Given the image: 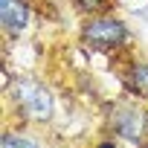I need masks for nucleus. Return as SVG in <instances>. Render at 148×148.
Instances as JSON below:
<instances>
[{
	"label": "nucleus",
	"instance_id": "nucleus-1",
	"mask_svg": "<svg viewBox=\"0 0 148 148\" xmlns=\"http://www.w3.org/2000/svg\"><path fill=\"white\" fill-rule=\"evenodd\" d=\"M3 96H6V105L12 108L18 125H26V128H44L55 119V93L52 87L35 76V73H23V76H15L9 82V87H3Z\"/></svg>",
	"mask_w": 148,
	"mask_h": 148
},
{
	"label": "nucleus",
	"instance_id": "nucleus-2",
	"mask_svg": "<svg viewBox=\"0 0 148 148\" xmlns=\"http://www.w3.org/2000/svg\"><path fill=\"white\" fill-rule=\"evenodd\" d=\"M76 41L96 52V55H131L134 49V29L131 23L119 15V9L113 12H102V15H90V18H79V26H76Z\"/></svg>",
	"mask_w": 148,
	"mask_h": 148
},
{
	"label": "nucleus",
	"instance_id": "nucleus-3",
	"mask_svg": "<svg viewBox=\"0 0 148 148\" xmlns=\"http://www.w3.org/2000/svg\"><path fill=\"white\" fill-rule=\"evenodd\" d=\"M102 110H105L102 128L108 136H113L116 142L134 145V148L148 145V102H139L122 93L119 99L108 102Z\"/></svg>",
	"mask_w": 148,
	"mask_h": 148
},
{
	"label": "nucleus",
	"instance_id": "nucleus-4",
	"mask_svg": "<svg viewBox=\"0 0 148 148\" xmlns=\"http://www.w3.org/2000/svg\"><path fill=\"white\" fill-rule=\"evenodd\" d=\"M35 18L32 0H0V29L6 41H18L29 32Z\"/></svg>",
	"mask_w": 148,
	"mask_h": 148
},
{
	"label": "nucleus",
	"instance_id": "nucleus-5",
	"mask_svg": "<svg viewBox=\"0 0 148 148\" xmlns=\"http://www.w3.org/2000/svg\"><path fill=\"white\" fill-rule=\"evenodd\" d=\"M119 87L125 96L148 102V58L145 55H125L119 61Z\"/></svg>",
	"mask_w": 148,
	"mask_h": 148
},
{
	"label": "nucleus",
	"instance_id": "nucleus-6",
	"mask_svg": "<svg viewBox=\"0 0 148 148\" xmlns=\"http://www.w3.org/2000/svg\"><path fill=\"white\" fill-rule=\"evenodd\" d=\"M0 148H47V142L26 125H6L0 134Z\"/></svg>",
	"mask_w": 148,
	"mask_h": 148
},
{
	"label": "nucleus",
	"instance_id": "nucleus-7",
	"mask_svg": "<svg viewBox=\"0 0 148 148\" xmlns=\"http://www.w3.org/2000/svg\"><path fill=\"white\" fill-rule=\"evenodd\" d=\"M67 6L76 12L79 18H90V15H102V12L119 9L116 0H67Z\"/></svg>",
	"mask_w": 148,
	"mask_h": 148
},
{
	"label": "nucleus",
	"instance_id": "nucleus-8",
	"mask_svg": "<svg viewBox=\"0 0 148 148\" xmlns=\"http://www.w3.org/2000/svg\"><path fill=\"white\" fill-rule=\"evenodd\" d=\"M93 148H119V142H116L113 136H102V139H99Z\"/></svg>",
	"mask_w": 148,
	"mask_h": 148
},
{
	"label": "nucleus",
	"instance_id": "nucleus-9",
	"mask_svg": "<svg viewBox=\"0 0 148 148\" xmlns=\"http://www.w3.org/2000/svg\"><path fill=\"white\" fill-rule=\"evenodd\" d=\"M125 3H128V0H116V6H125Z\"/></svg>",
	"mask_w": 148,
	"mask_h": 148
},
{
	"label": "nucleus",
	"instance_id": "nucleus-10",
	"mask_svg": "<svg viewBox=\"0 0 148 148\" xmlns=\"http://www.w3.org/2000/svg\"><path fill=\"white\" fill-rule=\"evenodd\" d=\"M55 148H76V145H55Z\"/></svg>",
	"mask_w": 148,
	"mask_h": 148
}]
</instances>
